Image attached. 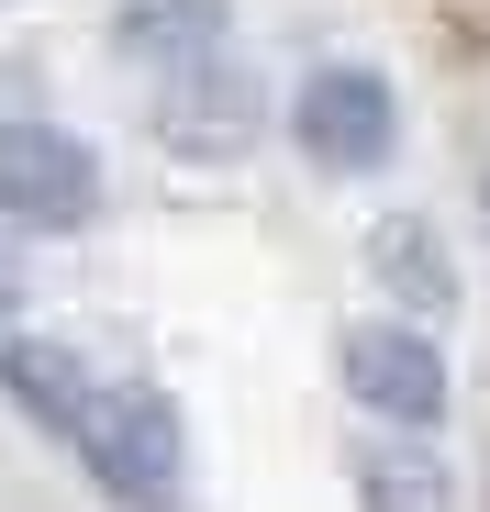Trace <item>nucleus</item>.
<instances>
[{"label": "nucleus", "mask_w": 490, "mask_h": 512, "mask_svg": "<svg viewBox=\"0 0 490 512\" xmlns=\"http://www.w3.org/2000/svg\"><path fill=\"white\" fill-rule=\"evenodd\" d=\"M156 123H168V145H190V156H234L245 123H257V101H245V78H212V56H190Z\"/></svg>", "instance_id": "nucleus-6"}, {"label": "nucleus", "mask_w": 490, "mask_h": 512, "mask_svg": "<svg viewBox=\"0 0 490 512\" xmlns=\"http://www.w3.org/2000/svg\"><path fill=\"white\" fill-rule=\"evenodd\" d=\"M0 390H12L45 435H78L90 423V401H101V379H90V357H67V346H34V334H0Z\"/></svg>", "instance_id": "nucleus-5"}, {"label": "nucleus", "mask_w": 490, "mask_h": 512, "mask_svg": "<svg viewBox=\"0 0 490 512\" xmlns=\"http://www.w3.org/2000/svg\"><path fill=\"white\" fill-rule=\"evenodd\" d=\"M112 34L145 67H190V56L223 45V0H112Z\"/></svg>", "instance_id": "nucleus-7"}, {"label": "nucleus", "mask_w": 490, "mask_h": 512, "mask_svg": "<svg viewBox=\"0 0 490 512\" xmlns=\"http://www.w3.org/2000/svg\"><path fill=\"white\" fill-rule=\"evenodd\" d=\"M101 212V167L78 134L56 123H0V223H34V234H78Z\"/></svg>", "instance_id": "nucleus-3"}, {"label": "nucleus", "mask_w": 490, "mask_h": 512, "mask_svg": "<svg viewBox=\"0 0 490 512\" xmlns=\"http://www.w3.org/2000/svg\"><path fill=\"white\" fill-rule=\"evenodd\" d=\"M346 390L379 423H446V346L413 323H357L346 334Z\"/></svg>", "instance_id": "nucleus-4"}, {"label": "nucleus", "mask_w": 490, "mask_h": 512, "mask_svg": "<svg viewBox=\"0 0 490 512\" xmlns=\"http://www.w3.org/2000/svg\"><path fill=\"white\" fill-rule=\"evenodd\" d=\"M290 134H301L312 167L357 179V167H390V145H401V101H390L379 67H312L301 101H290Z\"/></svg>", "instance_id": "nucleus-2"}, {"label": "nucleus", "mask_w": 490, "mask_h": 512, "mask_svg": "<svg viewBox=\"0 0 490 512\" xmlns=\"http://www.w3.org/2000/svg\"><path fill=\"white\" fill-rule=\"evenodd\" d=\"M78 457L90 479L123 501V512H179V468H190V435H179V401L168 390H101L90 423H78Z\"/></svg>", "instance_id": "nucleus-1"}, {"label": "nucleus", "mask_w": 490, "mask_h": 512, "mask_svg": "<svg viewBox=\"0 0 490 512\" xmlns=\"http://www.w3.org/2000/svg\"><path fill=\"white\" fill-rule=\"evenodd\" d=\"M357 501L368 512H446V468L413 446H379V457H357Z\"/></svg>", "instance_id": "nucleus-9"}, {"label": "nucleus", "mask_w": 490, "mask_h": 512, "mask_svg": "<svg viewBox=\"0 0 490 512\" xmlns=\"http://www.w3.org/2000/svg\"><path fill=\"white\" fill-rule=\"evenodd\" d=\"M379 279L413 301V312H446V301H457V268L435 256V234H424V223H379Z\"/></svg>", "instance_id": "nucleus-8"}]
</instances>
